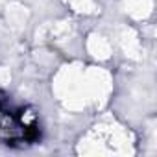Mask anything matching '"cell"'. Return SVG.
<instances>
[{"label":"cell","instance_id":"6da1fadb","mask_svg":"<svg viewBox=\"0 0 157 157\" xmlns=\"http://www.w3.org/2000/svg\"><path fill=\"white\" fill-rule=\"evenodd\" d=\"M39 137L35 117H28L24 109L0 105V139L8 144L33 142Z\"/></svg>","mask_w":157,"mask_h":157}]
</instances>
